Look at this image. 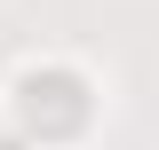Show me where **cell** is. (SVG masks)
Here are the masks:
<instances>
[{
    "label": "cell",
    "instance_id": "1",
    "mask_svg": "<svg viewBox=\"0 0 159 150\" xmlns=\"http://www.w3.org/2000/svg\"><path fill=\"white\" fill-rule=\"evenodd\" d=\"M16 111L24 127L40 134V142H56V134H80V119H88V87H80L72 71H32L16 87Z\"/></svg>",
    "mask_w": 159,
    "mask_h": 150
}]
</instances>
